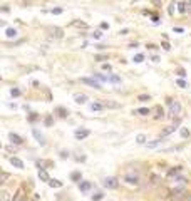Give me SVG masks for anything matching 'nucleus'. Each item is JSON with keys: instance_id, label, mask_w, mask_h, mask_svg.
<instances>
[{"instance_id": "f257e3e1", "label": "nucleus", "mask_w": 191, "mask_h": 201, "mask_svg": "<svg viewBox=\"0 0 191 201\" xmlns=\"http://www.w3.org/2000/svg\"><path fill=\"white\" fill-rule=\"evenodd\" d=\"M169 114H171V117L181 116V104L178 101H169Z\"/></svg>"}, {"instance_id": "f03ea898", "label": "nucleus", "mask_w": 191, "mask_h": 201, "mask_svg": "<svg viewBox=\"0 0 191 201\" xmlns=\"http://www.w3.org/2000/svg\"><path fill=\"white\" fill-rule=\"evenodd\" d=\"M104 186L109 188V189H116V188H117V179H116V178H106Z\"/></svg>"}, {"instance_id": "7ed1b4c3", "label": "nucleus", "mask_w": 191, "mask_h": 201, "mask_svg": "<svg viewBox=\"0 0 191 201\" xmlns=\"http://www.w3.org/2000/svg\"><path fill=\"white\" fill-rule=\"evenodd\" d=\"M81 81H82L84 84H87V86L94 87V89H101V84H99L97 81H94V79H89V77H82Z\"/></svg>"}, {"instance_id": "20e7f679", "label": "nucleus", "mask_w": 191, "mask_h": 201, "mask_svg": "<svg viewBox=\"0 0 191 201\" xmlns=\"http://www.w3.org/2000/svg\"><path fill=\"white\" fill-rule=\"evenodd\" d=\"M89 134H91L89 129H77L76 133H74V136H76V139H84V137H87Z\"/></svg>"}, {"instance_id": "39448f33", "label": "nucleus", "mask_w": 191, "mask_h": 201, "mask_svg": "<svg viewBox=\"0 0 191 201\" xmlns=\"http://www.w3.org/2000/svg\"><path fill=\"white\" fill-rule=\"evenodd\" d=\"M124 181L129 183V184H137V183H139V178H137V176H133V174H126Z\"/></svg>"}, {"instance_id": "423d86ee", "label": "nucleus", "mask_w": 191, "mask_h": 201, "mask_svg": "<svg viewBox=\"0 0 191 201\" xmlns=\"http://www.w3.org/2000/svg\"><path fill=\"white\" fill-rule=\"evenodd\" d=\"M10 163L14 164L15 168H19V169H22V168H24V163L20 161L19 158H14V156H12V158H10Z\"/></svg>"}, {"instance_id": "0eeeda50", "label": "nucleus", "mask_w": 191, "mask_h": 201, "mask_svg": "<svg viewBox=\"0 0 191 201\" xmlns=\"http://www.w3.org/2000/svg\"><path fill=\"white\" fill-rule=\"evenodd\" d=\"M10 141L14 144H22L24 141H22V137L20 136H17V134H14V133H10Z\"/></svg>"}, {"instance_id": "6e6552de", "label": "nucleus", "mask_w": 191, "mask_h": 201, "mask_svg": "<svg viewBox=\"0 0 191 201\" xmlns=\"http://www.w3.org/2000/svg\"><path fill=\"white\" fill-rule=\"evenodd\" d=\"M86 99H87V97L84 96V94H76V96H74V101H76L77 104H84V102H86Z\"/></svg>"}, {"instance_id": "1a4fd4ad", "label": "nucleus", "mask_w": 191, "mask_h": 201, "mask_svg": "<svg viewBox=\"0 0 191 201\" xmlns=\"http://www.w3.org/2000/svg\"><path fill=\"white\" fill-rule=\"evenodd\" d=\"M34 136H35V137H37V141L40 144H42V146H44V144H45V141H44V136H42V134L39 133L37 129H34Z\"/></svg>"}, {"instance_id": "9d476101", "label": "nucleus", "mask_w": 191, "mask_h": 201, "mask_svg": "<svg viewBox=\"0 0 191 201\" xmlns=\"http://www.w3.org/2000/svg\"><path fill=\"white\" fill-rule=\"evenodd\" d=\"M136 114H139V116H148V114H151V111H149L148 107H141V109H137V111H136Z\"/></svg>"}, {"instance_id": "9b49d317", "label": "nucleus", "mask_w": 191, "mask_h": 201, "mask_svg": "<svg viewBox=\"0 0 191 201\" xmlns=\"http://www.w3.org/2000/svg\"><path fill=\"white\" fill-rule=\"evenodd\" d=\"M159 144H161V137H158V139H154V141H151V143H148V148H149V149H153V148L159 146Z\"/></svg>"}, {"instance_id": "f8f14e48", "label": "nucleus", "mask_w": 191, "mask_h": 201, "mask_svg": "<svg viewBox=\"0 0 191 201\" xmlns=\"http://www.w3.org/2000/svg\"><path fill=\"white\" fill-rule=\"evenodd\" d=\"M174 129H176V126H169V127H166V129H164V131L161 133V137H164V136H168V134H171L173 131H174Z\"/></svg>"}, {"instance_id": "ddd939ff", "label": "nucleus", "mask_w": 191, "mask_h": 201, "mask_svg": "<svg viewBox=\"0 0 191 201\" xmlns=\"http://www.w3.org/2000/svg\"><path fill=\"white\" fill-rule=\"evenodd\" d=\"M39 176H40V179H44V181H50V178H49V174L44 169H40L39 171Z\"/></svg>"}, {"instance_id": "4468645a", "label": "nucleus", "mask_w": 191, "mask_h": 201, "mask_svg": "<svg viewBox=\"0 0 191 201\" xmlns=\"http://www.w3.org/2000/svg\"><path fill=\"white\" fill-rule=\"evenodd\" d=\"M104 107H111V109H116V107H119L117 102H112V101H106L104 102Z\"/></svg>"}, {"instance_id": "2eb2a0df", "label": "nucleus", "mask_w": 191, "mask_h": 201, "mask_svg": "<svg viewBox=\"0 0 191 201\" xmlns=\"http://www.w3.org/2000/svg\"><path fill=\"white\" fill-rule=\"evenodd\" d=\"M136 141H137V144H144L146 143V136L144 134H137L136 136Z\"/></svg>"}, {"instance_id": "dca6fc26", "label": "nucleus", "mask_w": 191, "mask_h": 201, "mask_svg": "<svg viewBox=\"0 0 191 201\" xmlns=\"http://www.w3.org/2000/svg\"><path fill=\"white\" fill-rule=\"evenodd\" d=\"M49 184H50L52 188H60V186H62V183L57 181V179H50V181H49Z\"/></svg>"}, {"instance_id": "f3484780", "label": "nucleus", "mask_w": 191, "mask_h": 201, "mask_svg": "<svg viewBox=\"0 0 191 201\" xmlns=\"http://www.w3.org/2000/svg\"><path fill=\"white\" fill-rule=\"evenodd\" d=\"M102 107H104V104H99V102H94V104L91 106V109H92V111H101Z\"/></svg>"}, {"instance_id": "a211bd4d", "label": "nucleus", "mask_w": 191, "mask_h": 201, "mask_svg": "<svg viewBox=\"0 0 191 201\" xmlns=\"http://www.w3.org/2000/svg\"><path fill=\"white\" fill-rule=\"evenodd\" d=\"M5 34H7V37H9V39H12V37H15V35H17V32H15L14 29H7Z\"/></svg>"}, {"instance_id": "6ab92c4d", "label": "nucleus", "mask_w": 191, "mask_h": 201, "mask_svg": "<svg viewBox=\"0 0 191 201\" xmlns=\"http://www.w3.org/2000/svg\"><path fill=\"white\" fill-rule=\"evenodd\" d=\"M156 111H158V114H156V119H163V117H164V112H163V109L161 107H158V109H156Z\"/></svg>"}, {"instance_id": "aec40b11", "label": "nucleus", "mask_w": 191, "mask_h": 201, "mask_svg": "<svg viewBox=\"0 0 191 201\" xmlns=\"http://www.w3.org/2000/svg\"><path fill=\"white\" fill-rule=\"evenodd\" d=\"M137 101H139V102H146V101H149V96L143 94V96H139V97H137Z\"/></svg>"}, {"instance_id": "412c9836", "label": "nucleus", "mask_w": 191, "mask_h": 201, "mask_svg": "<svg viewBox=\"0 0 191 201\" xmlns=\"http://www.w3.org/2000/svg\"><path fill=\"white\" fill-rule=\"evenodd\" d=\"M181 136H183V137H190V131H188L186 127H183V129H181Z\"/></svg>"}, {"instance_id": "4be33fe9", "label": "nucleus", "mask_w": 191, "mask_h": 201, "mask_svg": "<svg viewBox=\"0 0 191 201\" xmlns=\"http://www.w3.org/2000/svg\"><path fill=\"white\" fill-rule=\"evenodd\" d=\"M9 200H10V194L7 191H3L2 193V201H9Z\"/></svg>"}, {"instance_id": "5701e85b", "label": "nucleus", "mask_w": 191, "mask_h": 201, "mask_svg": "<svg viewBox=\"0 0 191 201\" xmlns=\"http://www.w3.org/2000/svg\"><path fill=\"white\" fill-rule=\"evenodd\" d=\"M89 188H91V184H89V183H82V184H81V189H82V191H87Z\"/></svg>"}, {"instance_id": "b1692460", "label": "nucleus", "mask_w": 191, "mask_h": 201, "mask_svg": "<svg viewBox=\"0 0 191 201\" xmlns=\"http://www.w3.org/2000/svg\"><path fill=\"white\" fill-rule=\"evenodd\" d=\"M143 59H144L143 54H137V55L134 57V62H143Z\"/></svg>"}, {"instance_id": "393cba45", "label": "nucleus", "mask_w": 191, "mask_h": 201, "mask_svg": "<svg viewBox=\"0 0 191 201\" xmlns=\"http://www.w3.org/2000/svg\"><path fill=\"white\" fill-rule=\"evenodd\" d=\"M57 112H59L60 116H62V117H66V116H67V111H66V109H62V107H59Z\"/></svg>"}, {"instance_id": "a878e982", "label": "nucleus", "mask_w": 191, "mask_h": 201, "mask_svg": "<svg viewBox=\"0 0 191 201\" xmlns=\"http://www.w3.org/2000/svg\"><path fill=\"white\" fill-rule=\"evenodd\" d=\"M10 94H12V96H19L20 91H19V89H12V91H10Z\"/></svg>"}, {"instance_id": "bb28decb", "label": "nucleus", "mask_w": 191, "mask_h": 201, "mask_svg": "<svg viewBox=\"0 0 191 201\" xmlns=\"http://www.w3.org/2000/svg\"><path fill=\"white\" fill-rule=\"evenodd\" d=\"M54 32H56V37H62V30L60 29H54Z\"/></svg>"}, {"instance_id": "cd10ccee", "label": "nucleus", "mask_w": 191, "mask_h": 201, "mask_svg": "<svg viewBox=\"0 0 191 201\" xmlns=\"http://www.w3.org/2000/svg\"><path fill=\"white\" fill-rule=\"evenodd\" d=\"M178 86H179V87H186L188 84H186V82H184L183 79H179V81H178Z\"/></svg>"}, {"instance_id": "c85d7f7f", "label": "nucleus", "mask_w": 191, "mask_h": 201, "mask_svg": "<svg viewBox=\"0 0 191 201\" xmlns=\"http://www.w3.org/2000/svg\"><path fill=\"white\" fill-rule=\"evenodd\" d=\"M179 12H186V3H179Z\"/></svg>"}, {"instance_id": "c756f323", "label": "nucleus", "mask_w": 191, "mask_h": 201, "mask_svg": "<svg viewBox=\"0 0 191 201\" xmlns=\"http://www.w3.org/2000/svg\"><path fill=\"white\" fill-rule=\"evenodd\" d=\"M94 77H97V79H99V81H107V77L101 76V74H94Z\"/></svg>"}, {"instance_id": "7c9ffc66", "label": "nucleus", "mask_w": 191, "mask_h": 201, "mask_svg": "<svg viewBox=\"0 0 191 201\" xmlns=\"http://www.w3.org/2000/svg\"><path fill=\"white\" fill-rule=\"evenodd\" d=\"M7 178H9V174H7V173H2V183L7 181Z\"/></svg>"}, {"instance_id": "2f4dec72", "label": "nucleus", "mask_w": 191, "mask_h": 201, "mask_svg": "<svg viewBox=\"0 0 191 201\" xmlns=\"http://www.w3.org/2000/svg\"><path fill=\"white\" fill-rule=\"evenodd\" d=\"M72 179H81V174L79 173H72Z\"/></svg>"}, {"instance_id": "473e14b6", "label": "nucleus", "mask_w": 191, "mask_h": 201, "mask_svg": "<svg viewBox=\"0 0 191 201\" xmlns=\"http://www.w3.org/2000/svg\"><path fill=\"white\" fill-rule=\"evenodd\" d=\"M109 81H112V82H119V77L112 76V77H109Z\"/></svg>"}, {"instance_id": "72a5a7b5", "label": "nucleus", "mask_w": 191, "mask_h": 201, "mask_svg": "<svg viewBox=\"0 0 191 201\" xmlns=\"http://www.w3.org/2000/svg\"><path fill=\"white\" fill-rule=\"evenodd\" d=\"M101 198H102V194H101V193H97V194L94 196V201H99Z\"/></svg>"}, {"instance_id": "f704fd0d", "label": "nucleus", "mask_w": 191, "mask_h": 201, "mask_svg": "<svg viewBox=\"0 0 191 201\" xmlns=\"http://www.w3.org/2000/svg\"><path fill=\"white\" fill-rule=\"evenodd\" d=\"M174 7H176V3L173 2V3H171V9H169V14H173V12H174Z\"/></svg>"}, {"instance_id": "c9c22d12", "label": "nucleus", "mask_w": 191, "mask_h": 201, "mask_svg": "<svg viewBox=\"0 0 191 201\" xmlns=\"http://www.w3.org/2000/svg\"><path fill=\"white\" fill-rule=\"evenodd\" d=\"M94 37H96V39H101V37H102V34H101V32H96Z\"/></svg>"}, {"instance_id": "e433bc0d", "label": "nucleus", "mask_w": 191, "mask_h": 201, "mask_svg": "<svg viewBox=\"0 0 191 201\" xmlns=\"http://www.w3.org/2000/svg\"><path fill=\"white\" fill-rule=\"evenodd\" d=\"M153 2H161V0H153Z\"/></svg>"}]
</instances>
